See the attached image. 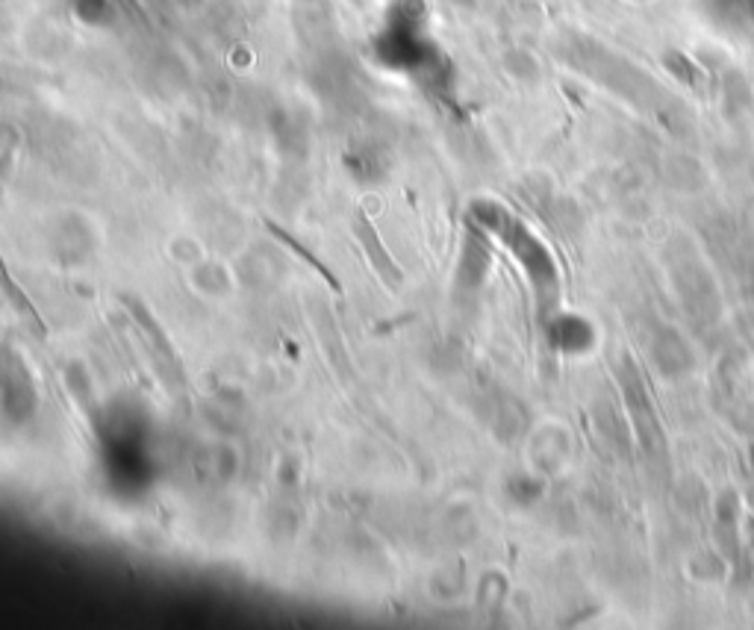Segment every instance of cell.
Listing matches in <instances>:
<instances>
[{
	"label": "cell",
	"mask_w": 754,
	"mask_h": 630,
	"mask_svg": "<svg viewBox=\"0 0 754 630\" xmlns=\"http://www.w3.org/2000/svg\"><path fill=\"white\" fill-rule=\"evenodd\" d=\"M351 227H354V236H357V242H360V248H363V254L369 257V263L377 271V277L386 283V286H401L404 283V271H401V265L392 260V254L383 248V242H380V236H377L375 224L366 218V212L357 210L354 215V221H351Z\"/></svg>",
	"instance_id": "cell-2"
},
{
	"label": "cell",
	"mask_w": 754,
	"mask_h": 630,
	"mask_svg": "<svg viewBox=\"0 0 754 630\" xmlns=\"http://www.w3.org/2000/svg\"><path fill=\"white\" fill-rule=\"evenodd\" d=\"M0 292H3V298L12 304V313L21 315V318L39 333V339L48 336V324H45V318L39 313V307H36L33 298L21 289V283L12 277V271H9V265L3 263V257H0Z\"/></svg>",
	"instance_id": "cell-4"
},
{
	"label": "cell",
	"mask_w": 754,
	"mask_h": 630,
	"mask_svg": "<svg viewBox=\"0 0 754 630\" xmlns=\"http://www.w3.org/2000/svg\"><path fill=\"white\" fill-rule=\"evenodd\" d=\"M263 227L269 230L271 236H274V239H277V242H280V245H283V248H286V251L292 254V257H298V260L307 265V268H313V271H316V274L322 277L324 283H327V286H330V289H333L336 295L342 292V283H339V277H336V274H333V271H330V268L322 263V257H316V254H313V251H310V248H307V245L301 242V239H295V236H292L289 230H283L280 224H274V221H269V218H263Z\"/></svg>",
	"instance_id": "cell-5"
},
{
	"label": "cell",
	"mask_w": 754,
	"mask_h": 630,
	"mask_svg": "<svg viewBox=\"0 0 754 630\" xmlns=\"http://www.w3.org/2000/svg\"><path fill=\"white\" fill-rule=\"evenodd\" d=\"M118 301L127 307V313L133 315V321L139 324V330L145 333V339L160 351V354H165V360L168 363H174V366H180V354L174 351V345H171V339H168V333H165V327H162L160 321L154 318V313L136 298V295H127V292H118Z\"/></svg>",
	"instance_id": "cell-3"
},
{
	"label": "cell",
	"mask_w": 754,
	"mask_h": 630,
	"mask_svg": "<svg viewBox=\"0 0 754 630\" xmlns=\"http://www.w3.org/2000/svg\"><path fill=\"white\" fill-rule=\"evenodd\" d=\"M481 221L489 224V227L504 239V245H507L516 257H522L528 274H531L534 283H537V292H545V295H554V292H557V274H554L551 257L545 254V248L539 245L537 239H534L513 215H507V212L498 210V207H489V210L481 215Z\"/></svg>",
	"instance_id": "cell-1"
}]
</instances>
